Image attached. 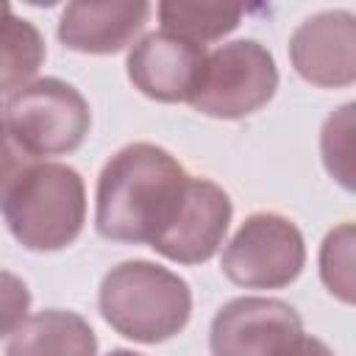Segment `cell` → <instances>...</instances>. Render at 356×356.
<instances>
[{
  "instance_id": "obj_1",
  "label": "cell",
  "mask_w": 356,
  "mask_h": 356,
  "mask_svg": "<svg viewBox=\"0 0 356 356\" xmlns=\"http://www.w3.org/2000/svg\"><path fill=\"white\" fill-rule=\"evenodd\" d=\"M189 175L161 147L136 142L108 159L97 181V231L117 242H153L178 214Z\"/></svg>"
},
{
  "instance_id": "obj_2",
  "label": "cell",
  "mask_w": 356,
  "mask_h": 356,
  "mask_svg": "<svg viewBox=\"0 0 356 356\" xmlns=\"http://www.w3.org/2000/svg\"><path fill=\"white\" fill-rule=\"evenodd\" d=\"M100 314L134 342H164L175 337L192 312L184 278L153 261H122L100 284Z\"/></svg>"
},
{
  "instance_id": "obj_3",
  "label": "cell",
  "mask_w": 356,
  "mask_h": 356,
  "mask_svg": "<svg viewBox=\"0 0 356 356\" xmlns=\"http://www.w3.org/2000/svg\"><path fill=\"white\" fill-rule=\"evenodd\" d=\"M14 239L31 250H61L83 225L81 175L67 164H36L3 203Z\"/></svg>"
},
{
  "instance_id": "obj_4",
  "label": "cell",
  "mask_w": 356,
  "mask_h": 356,
  "mask_svg": "<svg viewBox=\"0 0 356 356\" xmlns=\"http://www.w3.org/2000/svg\"><path fill=\"white\" fill-rule=\"evenodd\" d=\"M278 86L273 56L253 39H239L209 53L200 64L189 103L209 117L236 120L261 108Z\"/></svg>"
},
{
  "instance_id": "obj_5",
  "label": "cell",
  "mask_w": 356,
  "mask_h": 356,
  "mask_svg": "<svg viewBox=\"0 0 356 356\" xmlns=\"http://www.w3.org/2000/svg\"><path fill=\"white\" fill-rule=\"evenodd\" d=\"M6 122L33 156H61L86 139L92 117L75 86L42 78L11 95Z\"/></svg>"
},
{
  "instance_id": "obj_6",
  "label": "cell",
  "mask_w": 356,
  "mask_h": 356,
  "mask_svg": "<svg viewBox=\"0 0 356 356\" xmlns=\"http://www.w3.org/2000/svg\"><path fill=\"white\" fill-rule=\"evenodd\" d=\"M303 236L281 214H253L222 250V273L250 289H278L303 270Z\"/></svg>"
},
{
  "instance_id": "obj_7",
  "label": "cell",
  "mask_w": 356,
  "mask_h": 356,
  "mask_svg": "<svg viewBox=\"0 0 356 356\" xmlns=\"http://www.w3.org/2000/svg\"><path fill=\"white\" fill-rule=\"evenodd\" d=\"M228 222H231L228 195L206 178H189L178 214L150 242V248L172 261L200 264L217 253L228 231Z\"/></svg>"
},
{
  "instance_id": "obj_8",
  "label": "cell",
  "mask_w": 356,
  "mask_h": 356,
  "mask_svg": "<svg viewBox=\"0 0 356 356\" xmlns=\"http://www.w3.org/2000/svg\"><path fill=\"white\" fill-rule=\"evenodd\" d=\"M300 331L298 312L275 298H236L211 320L214 356H273Z\"/></svg>"
},
{
  "instance_id": "obj_9",
  "label": "cell",
  "mask_w": 356,
  "mask_h": 356,
  "mask_svg": "<svg viewBox=\"0 0 356 356\" xmlns=\"http://www.w3.org/2000/svg\"><path fill=\"white\" fill-rule=\"evenodd\" d=\"M300 78L317 86H348L356 78V19L348 11H323L300 22L289 39Z\"/></svg>"
},
{
  "instance_id": "obj_10",
  "label": "cell",
  "mask_w": 356,
  "mask_h": 356,
  "mask_svg": "<svg viewBox=\"0 0 356 356\" xmlns=\"http://www.w3.org/2000/svg\"><path fill=\"white\" fill-rule=\"evenodd\" d=\"M203 58L206 53L200 44L178 39L167 31L147 33L128 53V78L142 95L153 100H189Z\"/></svg>"
},
{
  "instance_id": "obj_11",
  "label": "cell",
  "mask_w": 356,
  "mask_h": 356,
  "mask_svg": "<svg viewBox=\"0 0 356 356\" xmlns=\"http://www.w3.org/2000/svg\"><path fill=\"white\" fill-rule=\"evenodd\" d=\"M150 6L134 3H70L58 22V36L78 53L122 50L145 25Z\"/></svg>"
},
{
  "instance_id": "obj_12",
  "label": "cell",
  "mask_w": 356,
  "mask_h": 356,
  "mask_svg": "<svg viewBox=\"0 0 356 356\" xmlns=\"http://www.w3.org/2000/svg\"><path fill=\"white\" fill-rule=\"evenodd\" d=\"M97 339L75 312L47 309L25 317L11 334L6 356H95Z\"/></svg>"
},
{
  "instance_id": "obj_13",
  "label": "cell",
  "mask_w": 356,
  "mask_h": 356,
  "mask_svg": "<svg viewBox=\"0 0 356 356\" xmlns=\"http://www.w3.org/2000/svg\"><path fill=\"white\" fill-rule=\"evenodd\" d=\"M42 58L44 42L39 31L28 19L14 17L8 3H0V95L19 92Z\"/></svg>"
},
{
  "instance_id": "obj_14",
  "label": "cell",
  "mask_w": 356,
  "mask_h": 356,
  "mask_svg": "<svg viewBox=\"0 0 356 356\" xmlns=\"http://www.w3.org/2000/svg\"><path fill=\"white\" fill-rule=\"evenodd\" d=\"M159 17H161V25H164L167 33L203 47V42L220 39L222 33L236 28V22L242 17V6H236V3H184V0H172V3L159 6Z\"/></svg>"
},
{
  "instance_id": "obj_15",
  "label": "cell",
  "mask_w": 356,
  "mask_h": 356,
  "mask_svg": "<svg viewBox=\"0 0 356 356\" xmlns=\"http://www.w3.org/2000/svg\"><path fill=\"white\" fill-rule=\"evenodd\" d=\"M320 275L331 295H337L345 303H353L356 278H353V225L342 222L334 228L320 250Z\"/></svg>"
},
{
  "instance_id": "obj_16",
  "label": "cell",
  "mask_w": 356,
  "mask_h": 356,
  "mask_svg": "<svg viewBox=\"0 0 356 356\" xmlns=\"http://www.w3.org/2000/svg\"><path fill=\"white\" fill-rule=\"evenodd\" d=\"M320 142L328 172L345 189H353V103L342 106L337 114L328 117Z\"/></svg>"
},
{
  "instance_id": "obj_17",
  "label": "cell",
  "mask_w": 356,
  "mask_h": 356,
  "mask_svg": "<svg viewBox=\"0 0 356 356\" xmlns=\"http://www.w3.org/2000/svg\"><path fill=\"white\" fill-rule=\"evenodd\" d=\"M31 167H36V156L11 134L6 117H0V209Z\"/></svg>"
},
{
  "instance_id": "obj_18",
  "label": "cell",
  "mask_w": 356,
  "mask_h": 356,
  "mask_svg": "<svg viewBox=\"0 0 356 356\" xmlns=\"http://www.w3.org/2000/svg\"><path fill=\"white\" fill-rule=\"evenodd\" d=\"M31 306V292L22 284V278L0 270V337L14 334L19 323L25 320Z\"/></svg>"
},
{
  "instance_id": "obj_19",
  "label": "cell",
  "mask_w": 356,
  "mask_h": 356,
  "mask_svg": "<svg viewBox=\"0 0 356 356\" xmlns=\"http://www.w3.org/2000/svg\"><path fill=\"white\" fill-rule=\"evenodd\" d=\"M273 356H334V350L317 339V337H309L303 331H298L295 337H289Z\"/></svg>"
},
{
  "instance_id": "obj_20",
  "label": "cell",
  "mask_w": 356,
  "mask_h": 356,
  "mask_svg": "<svg viewBox=\"0 0 356 356\" xmlns=\"http://www.w3.org/2000/svg\"><path fill=\"white\" fill-rule=\"evenodd\" d=\"M108 356H139V353H134V350H111Z\"/></svg>"
}]
</instances>
